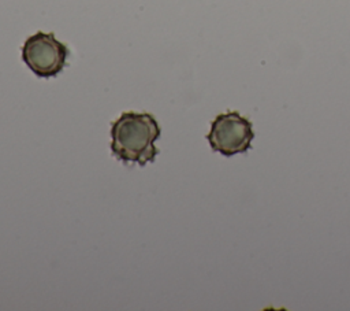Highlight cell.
I'll return each mask as SVG.
<instances>
[{
    "mask_svg": "<svg viewBox=\"0 0 350 311\" xmlns=\"http://www.w3.org/2000/svg\"><path fill=\"white\" fill-rule=\"evenodd\" d=\"M161 127L149 112L126 111L111 123L112 155L129 164L145 166L159 153L154 142L160 138Z\"/></svg>",
    "mask_w": 350,
    "mask_h": 311,
    "instance_id": "cell-1",
    "label": "cell"
},
{
    "mask_svg": "<svg viewBox=\"0 0 350 311\" xmlns=\"http://www.w3.org/2000/svg\"><path fill=\"white\" fill-rule=\"evenodd\" d=\"M22 60L40 78L56 77L66 67L70 49L56 40L55 33L37 32L22 45Z\"/></svg>",
    "mask_w": 350,
    "mask_h": 311,
    "instance_id": "cell-2",
    "label": "cell"
},
{
    "mask_svg": "<svg viewBox=\"0 0 350 311\" xmlns=\"http://www.w3.org/2000/svg\"><path fill=\"white\" fill-rule=\"evenodd\" d=\"M205 137L211 148L223 156L246 153L254 138L253 123L238 111H227L216 115Z\"/></svg>",
    "mask_w": 350,
    "mask_h": 311,
    "instance_id": "cell-3",
    "label": "cell"
}]
</instances>
